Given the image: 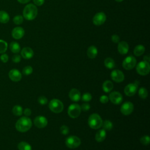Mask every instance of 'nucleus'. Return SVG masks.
<instances>
[{
    "label": "nucleus",
    "instance_id": "nucleus-1",
    "mask_svg": "<svg viewBox=\"0 0 150 150\" xmlns=\"http://www.w3.org/2000/svg\"><path fill=\"white\" fill-rule=\"evenodd\" d=\"M32 125L31 120L28 117H22L15 124V128L17 131L25 132L29 130Z\"/></svg>",
    "mask_w": 150,
    "mask_h": 150
},
{
    "label": "nucleus",
    "instance_id": "nucleus-2",
    "mask_svg": "<svg viewBox=\"0 0 150 150\" xmlns=\"http://www.w3.org/2000/svg\"><path fill=\"white\" fill-rule=\"evenodd\" d=\"M38 15V9L36 5L32 4L26 5L23 10V17L28 20L32 21L36 18Z\"/></svg>",
    "mask_w": 150,
    "mask_h": 150
},
{
    "label": "nucleus",
    "instance_id": "nucleus-3",
    "mask_svg": "<svg viewBox=\"0 0 150 150\" xmlns=\"http://www.w3.org/2000/svg\"><path fill=\"white\" fill-rule=\"evenodd\" d=\"M88 124L90 127L92 129H97L102 127L103 120L98 114L93 113L89 116L88 119Z\"/></svg>",
    "mask_w": 150,
    "mask_h": 150
},
{
    "label": "nucleus",
    "instance_id": "nucleus-4",
    "mask_svg": "<svg viewBox=\"0 0 150 150\" xmlns=\"http://www.w3.org/2000/svg\"><path fill=\"white\" fill-rule=\"evenodd\" d=\"M49 107L50 110L54 113L61 112L64 108L63 103L58 99H52L49 104Z\"/></svg>",
    "mask_w": 150,
    "mask_h": 150
},
{
    "label": "nucleus",
    "instance_id": "nucleus-5",
    "mask_svg": "<svg viewBox=\"0 0 150 150\" xmlns=\"http://www.w3.org/2000/svg\"><path fill=\"white\" fill-rule=\"evenodd\" d=\"M136 70L137 73L141 76H145L148 74L150 71L149 63L145 61H141L139 62L136 66Z\"/></svg>",
    "mask_w": 150,
    "mask_h": 150
},
{
    "label": "nucleus",
    "instance_id": "nucleus-6",
    "mask_svg": "<svg viewBox=\"0 0 150 150\" xmlns=\"http://www.w3.org/2000/svg\"><path fill=\"white\" fill-rule=\"evenodd\" d=\"M66 146L71 149H74L77 148L81 144L80 139L77 136L71 135L67 137L65 141Z\"/></svg>",
    "mask_w": 150,
    "mask_h": 150
},
{
    "label": "nucleus",
    "instance_id": "nucleus-7",
    "mask_svg": "<svg viewBox=\"0 0 150 150\" xmlns=\"http://www.w3.org/2000/svg\"><path fill=\"white\" fill-rule=\"evenodd\" d=\"M81 108L78 104H71L68 108V115L73 118L78 117L81 113Z\"/></svg>",
    "mask_w": 150,
    "mask_h": 150
},
{
    "label": "nucleus",
    "instance_id": "nucleus-8",
    "mask_svg": "<svg viewBox=\"0 0 150 150\" xmlns=\"http://www.w3.org/2000/svg\"><path fill=\"white\" fill-rule=\"evenodd\" d=\"M137 64V60L135 57L132 56H128L124 59L122 62V67L125 70L132 69Z\"/></svg>",
    "mask_w": 150,
    "mask_h": 150
},
{
    "label": "nucleus",
    "instance_id": "nucleus-9",
    "mask_svg": "<svg viewBox=\"0 0 150 150\" xmlns=\"http://www.w3.org/2000/svg\"><path fill=\"white\" fill-rule=\"evenodd\" d=\"M106 15L103 12H100L95 14L93 18V23L94 25L100 26L104 23L106 21Z\"/></svg>",
    "mask_w": 150,
    "mask_h": 150
},
{
    "label": "nucleus",
    "instance_id": "nucleus-10",
    "mask_svg": "<svg viewBox=\"0 0 150 150\" xmlns=\"http://www.w3.org/2000/svg\"><path fill=\"white\" fill-rule=\"evenodd\" d=\"M134 110V105L131 102L127 101L122 104L120 108L121 112L124 115H128L132 112Z\"/></svg>",
    "mask_w": 150,
    "mask_h": 150
},
{
    "label": "nucleus",
    "instance_id": "nucleus-11",
    "mask_svg": "<svg viewBox=\"0 0 150 150\" xmlns=\"http://www.w3.org/2000/svg\"><path fill=\"white\" fill-rule=\"evenodd\" d=\"M111 77L116 83H121L124 80V74L120 70H114L111 73Z\"/></svg>",
    "mask_w": 150,
    "mask_h": 150
},
{
    "label": "nucleus",
    "instance_id": "nucleus-12",
    "mask_svg": "<svg viewBox=\"0 0 150 150\" xmlns=\"http://www.w3.org/2000/svg\"><path fill=\"white\" fill-rule=\"evenodd\" d=\"M138 85L135 83H129L124 88V93L125 95L129 97L133 96L135 94L138 89Z\"/></svg>",
    "mask_w": 150,
    "mask_h": 150
},
{
    "label": "nucleus",
    "instance_id": "nucleus-13",
    "mask_svg": "<svg viewBox=\"0 0 150 150\" xmlns=\"http://www.w3.org/2000/svg\"><path fill=\"white\" fill-rule=\"evenodd\" d=\"M109 100L114 104H120L122 101L121 94L118 91H113L109 94Z\"/></svg>",
    "mask_w": 150,
    "mask_h": 150
},
{
    "label": "nucleus",
    "instance_id": "nucleus-14",
    "mask_svg": "<svg viewBox=\"0 0 150 150\" xmlns=\"http://www.w3.org/2000/svg\"><path fill=\"white\" fill-rule=\"evenodd\" d=\"M47 118L42 115L36 117L34 120V124L38 128H42L45 127L47 125Z\"/></svg>",
    "mask_w": 150,
    "mask_h": 150
},
{
    "label": "nucleus",
    "instance_id": "nucleus-15",
    "mask_svg": "<svg viewBox=\"0 0 150 150\" xmlns=\"http://www.w3.org/2000/svg\"><path fill=\"white\" fill-rule=\"evenodd\" d=\"M12 36L13 39L18 40L23 38L25 35V30L20 26L14 28L11 32Z\"/></svg>",
    "mask_w": 150,
    "mask_h": 150
},
{
    "label": "nucleus",
    "instance_id": "nucleus-16",
    "mask_svg": "<svg viewBox=\"0 0 150 150\" xmlns=\"http://www.w3.org/2000/svg\"><path fill=\"white\" fill-rule=\"evenodd\" d=\"M8 76L9 79L14 82H18L22 79V74L21 72L18 70L15 69H12L9 71Z\"/></svg>",
    "mask_w": 150,
    "mask_h": 150
},
{
    "label": "nucleus",
    "instance_id": "nucleus-17",
    "mask_svg": "<svg viewBox=\"0 0 150 150\" xmlns=\"http://www.w3.org/2000/svg\"><path fill=\"white\" fill-rule=\"evenodd\" d=\"M69 96L70 100L74 102L79 101L81 98L80 92L76 88H72L69 93Z\"/></svg>",
    "mask_w": 150,
    "mask_h": 150
},
{
    "label": "nucleus",
    "instance_id": "nucleus-18",
    "mask_svg": "<svg viewBox=\"0 0 150 150\" xmlns=\"http://www.w3.org/2000/svg\"><path fill=\"white\" fill-rule=\"evenodd\" d=\"M22 57L25 59H31L34 54L33 50L29 47H23L21 52Z\"/></svg>",
    "mask_w": 150,
    "mask_h": 150
},
{
    "label": "nucleus",
    "instance_id": "nucleus-19",
    "mask_svg": "<svg viewBox=\"0 0 150 150\" xmlns=\"http://www.w3.org/2000/svg\"><path fill=\"white\" fill-rule=\"evenodd\" d=\"M118 51L121 54H125L128 53L129 50L128 44L125 41H121L118 43Z\"/></svg>",
    "mask_w": 150,
    "mask_h": 150
},
{
    "label": "nucleus",
    "instance_id": "nucleus-20",
    "mask_svg": "<svg viewBox=\"0 0 150 150\" xmlns=\"http://www.w3.org/2000/svg\"><path fill=\"white\" fill-rule=\"evenodd\" d=\"M98 54V50L95 46H90L87 51V56L90 59H94Z\"/></svg>",
    "mask_w": 150,
    "mask_h": 150
},
{
    "label": "nucleus",
    "instance_id": "nucleus-21",
    "mask_svg": "<svg viewBox=\"0 0 150 150\" xmlns=\"http://www.w3.org/2000/svg\"><path fill=\"white\" fill-rule=\"evenodd\" d=\"M106 137V131L104 129L98 130L95 136V139L97 142H101L103 141Z\"/></svg>",
    "mask_w": 150,
    "mask_h": 150
},
{
    "label": "nucleus",
    "instance_id": "nucleus-22",
    "mask_svg": "<svg viewBox=\"0 0 150 150\" xmlns=\"http://www.w3.org/2000/svg\"><path fill=\"white\" fill-rule=\"evenodd\" d=\"M9 49L12 53L16 54L18 53L21 51V46L19 44L15 41H12L10 43Z\"/></svg>",
    "mask_w": 150,
    "mask_h": 150
},
{
    "label": "nucleus",
    "instance_id": "nucleus-23",
    "mask_svg": "<svg viewBox=\"0 0 150 150\" xmlns=\"http://www.w3.org/2000/svg\"><path fill=\"white\" fill-rule=\"evenodd\" d=\"M102 88L105 93H109L113 88V84L110 80H106L103 83Z\"/></svg>",
    "mask_w": 150,
    "mask_h": 150
},
{
    "label": "nucleus",
    "instance_id": "nucleus-24",
    "mask_svg": "<svg viewBox=\"0 0 150 150\" xmlns=\"http://www.w3.org/2000/svg\"><path fill=\"white\" fill-rule=\"evenodd\" d=\"M10 16L8 12L5 11H0V23H6L9 22Z\"/></svg>",
    "mask_w": 150,
    "mask_h": 150
},
{
    "label": "nucleus",
    "instance_id": "nucleus-25",
    "mask_svg": "<svg viewBox=\"0 0 150 150\" xmlns=\"http://www.w3.org/2000/svg\"><path fill=\"white\" fill-rule=\"evenodd\" d=\"M145 47L142 45H138L136 46L134 49V53L136 56H140L145 52Z\"/></svg>",
    "mask_w": 150,
    "mask_h": 150
},
{
    "label": "nucleus",
    "instance_id": "nucleus-26",
    "mask_svg": "<svg viewBox=\"0 0 150 150\" xmlns=\"http://www.w3.org/2000/svg\"><path fill=\"white\" fill-rule=\"evenodd\" d=\"M104 65L107 69H112L115 67V63L112 58L107 57L104 60Z\"/></svg>",
    "mask_w": 150,
    "mask_h": 150
},
{
    "label": "nucleus",
    "instance_id": "nucleus-27",
    "mask_svg": "<svg viewBox=\"0 0 150 150\" xmlns=\"http://www.w3.org/2000/svg\"><path fill=\"white\" fill-rule=\"evenodd\" d=\"M18 148L19 150H32L31 145L25 141L19 142L18 145Z\"/></svg>",
    "mask_w": 150,
    "mask_h": 150
},
{
    "label": "nucleus",
    "instance_id": "nucleus-28",
    "mask_svg": "<svg viewBox=\"0 0 150 150\" xmlns=\"http://www.w3.org/2000/svg\"><path fill=\"white\" fill-rule=\"evenodd\" d=\"M12 112L16 116H21L23 113V108L19 105H16L12 108Z\"/></svg>",
    "mask_w": 150,
    "mask_h": 150
},
{
    "label": "nucleus",
    "instance_id": "nucleus-29",
    "mask_svg": "<svg viewBox=\"0 0 150 150\" xmlns=\"http://www.w3.org/2000/svg\"><path fill=\"white\" fill-rule=\"evenodd\" d=\"M102 127H103V129H105V131L106 130L110 131L113 127V124H112V122L110 121V120H105V121H104V122H103Z\"/></svg>",
    "mask_w": 150,
    "mask_h": 150
},
{
    "label": "nucleus",
    "instance_id": "nucleus-30",
    "mask_svg": "<svg viewBox=\"0 0 150 150\" xmlns=\"http://www.w3.org/2000/svg\"><path fill=\"white\" fill-rule=\"evenodd\" d=\"M8 49V43L6 41L0 39V54L4 53Z\"/></svg>",
    "mask_w": 150,
    "mask_h": 150
},
{
    "label": "nucleus",
    "instance_id": "nucleus-31",
    "mask_svg": "<svg viewBox=\"0 0 150 150\" xmlns=\"http://www.w3.org/2000/svg\"><path fill=\"white\" fill-rule=\"evenodd\" d=\"M138 95H139V97H141V98H143V99L146 98L148 95L147 90L144 87L140 88L138 91Z\"/></svg>",
    "mask_w": 150,
    "mask_h": 150
},
{
    "label": "nucleus",
    "instance_id": "nucleus-32",
    "mask_svg": "<svg viewBox=\"0 0 150 150\" xmlns=\"http://www.w3.org/2000/svg\"><path fill=\"white\" fill-rule=\"evenodd\" d=\"M13 22L15 25H21L23 22V17L20 15H16L13 18Z\"/></svg>",
    "mask_w": 150,
    "mask_h": 150
},
{
    "label": "nucleus",
    "instance_id": "nucleus-33",
    "mask_svg": "<svg viewBox=\"0 0 150 150\" xmlns=\"http://www.w3.org/2000/svg\"><path fill=\"white\" fill-rule=\"evenodd\" d=\"M33 72V68L30 66H25L23 70H22V73L25 75H30Z\"/></svg>",
    "mask_w": 150,
    "mask_h": 150
},
{
    "label": "nucleus",
    "instance_id": "nucleus-34",
    "mask_svg": "<svg viewBox=\"0 0 150 150\" xmlns=\"http://www.w3.org/2000/svg\"><path fill=\"white\" fill-rule=\"evenodd\" d=\"M140 142L144 145H148L150 142V138L148 135H144L140 138Z\"/></svg>",
    "mask_w": 150,
    "mask_h": 150
},
{
    "label": "nucleus",
    "instance_id": "nucleus-35",
    "mask_svg": "<svg viewBox=\"0 0 150 150\" xmlns=\"http://www.w3.org/2000/svg\"><path fill=\"white\" fill-rule=\"evenodd\" d=\"M92 99V96L91 94L89 93H86L83 94V95L81 97V100L82 101L84 102H89Z\"/></svg>",
    "mask_w": 150,
    "mask_h": 150
},
{
    "label": "nucleus",
    "instance_id": "nucleus-36",
    "mask_svg": "<svg viewBox=\"0 0 150 150\" xmlns=\"http://www.w3.org/2000/svg\"><path fill=\"white\" fill-rule=\"evenodd\" d=\"M38 101L41 105H45L47 103V98L45 96H40L38 98Z\"/></svg>",
    "mask_w": 150,
    "mask_h": 150
},
{
    "label": "nucleus",
    "instance_id": "nucleus-37",
    "mask_svg": "<svg viewBox=\"0 0 150 150\" xmlns=\"http://www.w3.org/2000/svg\"><path fill=\"white\" fill-rule=\"evenodd\" d=\"M60 132L63 134V135H67L69 132V128L66 125H62L60 128Z\"/></svg>",
    "mask_w": 150,
    "mask_h": 150
},
{
    "label": "nucleus",
    "instance_id": "nucleus-38",
    "mask_svg": "<svg viewBox=\"0 0 150 150\" xmlns=\"http://www.w3.org/2000/svg\"><path fill=\"white\" fill-rule=\"evenodd\" d=\"M12 60L14 63H19L21 60V56L18 54H14L12 57Z\"/></svg>",
    "mask_w": 150,
    "mask_h": 150
},
{
    "label": "nucleus",
    "instance_id": "nucleus-39",
    "mask_svg": "<svg viewBox=\"0 0 150 150\" xmlns=\"http://www.w3.org/2000/svg\"><path fill=\"white\" fill-rule=\"evenodd\" d=\"M0 59L3 63H6L8 61L9 57L7 54L6 53H2L0 56Z\"/></svg>",
    "mask_w": 150,
    "mask_h": 150
},
{
    "label": "nucleus",
    "instance_id": "nucleus-40",
    "mask_svg": "<svg viewBox=\"0 0 150 150\" xmlns=\"http://www.w3.org/2000/svg\"><path fill=\"white\" fill-rule=\"evenodd\" d=\"M109 100L108 97L105 95H103L100 97V101L103 104L107 103Z\"/></svg>",
    "mask_w": 150,
    "mask_h": 150
},
{
    "label": "nucleus",
    "instance_id": "nucleus-41",
    "mask_svg": "<svg viewBox=\"0 0 150 150\" xmlns=\"http://www.w3.org/2000/svg\"><path fill=\"white\" fill-rule=\"evenodd\" d=\"M81 110H83V111H87L90 108V105L87 103H84L81 105V106L80 107Z\"/></svg>",
    "mask_w": 150,
    "mask_h": 150
},
{
    "label": "nucleus",
    "instance_id": "nucleus-42",
    "mask_svg": "<svg viewBox=\"0 0 150 150\" xmlns=\"http://www.w3.org/2000/svg\"><path fill=\"white\" fill-rule=\"evenodd\" d=\"M111 40L115 43H118L120 40V38L117 35H113L111 36Z\"/></svg>",
    "mask_w": 150,
    "mask_h": 150
},
{
    "label": "nucleus",
    "instance_id": "nucleus-43",
    "mask_svg": "<svg viewBox=\"0 0 150 150\" xmlns=\"http://www.w3.org/2000/svg\"><path fill=\"white\" fill-rule=\"evenodd\" d=\"M23 114L24 115L26 116V117H28V116H30L32 114V111L30 108H26L23 111Z\"/></svg>",
    "mask_w": 150,
    "mask_h": 150
},
{
    "label": "nucleus",
    "instance_id": "nucleus-44",
    "mask_svg": "<svg viewBox=\"0 0 150 150\" xmlns=\"http://www.w3.org/2000/svg\"><path fill=\"white\" fill-rule=\"evenodd\" d=\"M33 1L34 4L37 6H41L45 2V0H33Z\"/></svg>",
    "mask_w": 150,
    "mask_h": 150
},
{
    "label": "nucleus",
    "instance_id": "nucleus-45",
    "mask_svg": "<svg viewBox=\"0 0 150 150\" xmlns=\"http://www.w3.org/2000/svg\"><path fill=\"white\" fill-rule=\"evenodd\" d=\"M144 61H145L146 62L149 63L150 61V57L149 55H146L145 56H144Z\"/></svg>",
    "mask_w": 150,
    "mask_h": 150
},
{
    "label": "nucleus",
    "instance_id": "nucleus-46",
    "mask_svg": "<svg viewBox=\"0 0 150 150\" xmlns=\"http://www.w3.org/2000/svg\"><path fill=\"white\" fill-rule=\"evenodd\" d=\"M19 3L21 4H26L28 2H29L30 0H17Z\"/></svg>",
    "mask_w": 150,
    "mask_h": 150
},
{
    "label": "nucleus",
    "instance_id": "nucleus-47",
    "mask_svg": "<svg viewBox=\"0 0 150 150\" xmlns=\"http://www.w3.org/2000/svg\"><path fill=\"white\" fill-rule=\"evenodd\" d=\"M116 2H122V1L124 0H115Z\"/></svg>",
    "mask_w": 150,
    "mask_h": 150
}]
</instances>
